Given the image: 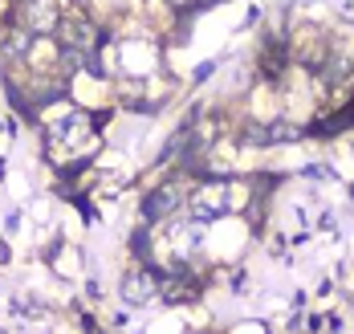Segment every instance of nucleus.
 <instances>
[{
    "mask_svg": "<svg viewBox=\"0 0 354 334\" xmlns=\"http://www.w3.org/2000/svg\"><path fill=\"white\" fill-rule=\"evenodd\" d=\"M228 212V184H220V180H208L204 187H196V196H192V216L196 221H216V216H224Z\"/></svg>",
    "mask_w": 354,
    "mask_h": 334,
    "instance_id": "1",
    "label": "nucleus"
},
{
    "mask_svg": "<svg viewBox=\"0 0 354 334\" xmlns=\"http://www.w3.org/2000/svg\"><path fill=\"white\" fill-rule=\"evenodd\" d=\"M122 297H127L131 306H147V301H155V297H159V277H155L151 269L131 273V277L122 281Z\"/></svg>",
    "mask_w": 354,
    "mask_h": 334,
    "instance_id": "2",
    "label": "nucleus"
},
{
    "mask_svg": "<svg viewBox=\"0 0 354 334\" xmlns=\"http://www.w3.org/2000/svg\"><path fill=\"white\" fill-rule=\"evenodd\" d=\"M25 29L29 33H53L57 29V4L53 0H25Z\"/></svg>",
    "mask_w": 354,
    "mask_h": 334,
    "instance_id": "3",
    "label": "nucleus"
},
{
    "mask_svg": "<svg viewBox=\"0 0 354 334\" xmlns=\"http://www.w3.org/2000/svg\"><path fill=\"white\" fill-rule=\"evenodd\" d=\"M57 29H62V41H66V45H77V49H86V53H90V49H94V41H98V29H94L82 12L66 17Z\"/></svg>",
    "mask_w": 354,
    "mask_h": 334,
    "instance_id": "4",
    "label": "nucleus"
},
{
    "mask_svg": "<svg viewBox=\"0 0 354 334\" xmlns=\"http://www.w3.org/2000/svg\"><path fill=\"white\" fill-rule=\"evenodd\" d=\"M179 204H183V192L179 187H155L147 200H142V212H147V221H159V216H171Z\"/></svg>",
    "mask_w": 354,
    "mask_h": 334,
    "instance_id": "5",
    "label": "nucleus"
}]
</instances>
